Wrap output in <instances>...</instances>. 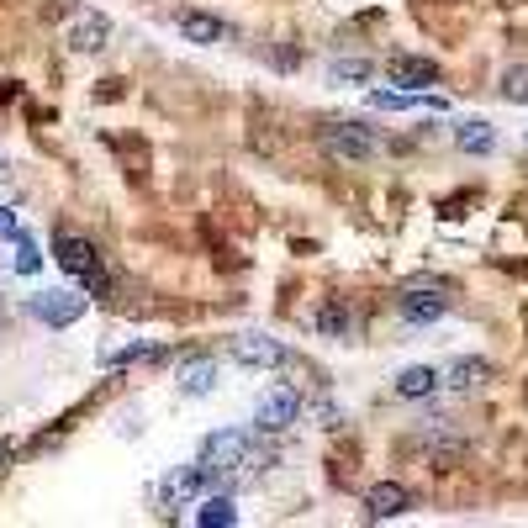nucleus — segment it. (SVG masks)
Instances as JSON below:
<instances>
[{
  "mask_svg": "<svg viewBox=\"0 0 528 528\" xmlns=\"http://www.w3.org/2000/svg\"><path fill=\"white\" fill-rule=\"evenodd\" d=\"M201 460L212 476H249L254 465H270V460H259V449L254 439L243 428H217V433H206V444H201Z\"/></svg>",
  "mask_w": 528,
  "mask_h": 528,
  "instance_id": "1",
  "label": "nucleus"
},
{
  "mask_svg": "<svg viewBox=\"0 0 528 528\" xmlns=\"http://www.w3.org/2000/svg\"><path fill=\"white\" fill-rule=\"evenodd\" d=\"M53 259L64 264V270L85 286V296H111V275H106V264H101V254H96V243L90 238H80V233H59L53 238Z\"/></svg>",
  "mask_w": 528,
  "mask_h": 528,
  "instance_id": "2",
  "label": "nucleus"
},
{
  "mask_svg": "<svg viewBox=\"0 0 528 528\" xmlns=\"http://www.w3.org/2000/svg\"><path fill=\"white\" fill-rule=\"evenodd\" d=\"M317 143L333 164H370L381 159V138L365 127V122H323L317 127Z\"/></svg>",
  "mask_w": 528,
  "mask_h": 528,
  "instance_id": "3",
  "label": "nucleus"
},
{
  "mask_svg": "<svg viewBox=\"0 0 528 528\" xmlns=\"http://www.w3.org/2000/svg\"><path fill=\"white\" fill-rule=\"evenodd\" d=\"M296 418H301V391L286 386V381L270 386V391L259 396V407H254V428L259 433H286Z\"/></svg>",
  "mask_w": 528,
  "mask_h": 528,
  "instance_id": "4",
  "label": "nucleus"
},
{
  "mask_svg": "<svg viewBox=\"0 0 528 528\" xmlns=\"http://www.w3.org/2000/svg\"><path fill=\"white\" fill-rule=\"evenodd\" d=\"M396 312H402V323L428 328V323H439V317L449 312V296H444V286H428V280H418V286H407V291H402Z\"/></svg>",
  "mask_w": 528,
  "mask_h": 528,
  "instance_id": "5",
  "label": "nucleus"
},
{
  "mask_svg": "<svg viewBox=\"0 0 528 528\" xmlns=\"http://www.w3.org/2000/svg\"><path fill=\"white\" fill-rule=\"evenodd\" d=\"M233 360L249 365V370H280V365H291V349L270 333H238L233 338Z\"/></svg>",
  "mask_w": 528,
  "mask_h": 528,
  "instance_id": "6",
  "label": "nucleus"
},
{
  "mask_svg": "<svg viewBox=\"0 0 528 528\" xmlns=\"http://www.w3.org/2000/svg\"><path fill=\"white\" fill-rule=\"evenodd\" d=\"M85 301L80 291H37L32 296V317L37 323H48V328H74L85 317Z\"/></svg>",
  "mask_w": 528,
  "mask_h": 528,
  "instance_id": "7",
  "label": "nucleus"
},
{
  "mask_svg": "<svg viewBox=\"0 0 528 528\" xmlns=\"http://www.w3.org/2000/svg\"><path fill=\"white\" fill-rule=\"evenodd\" d=\"M212 481H217V476L206 470V460H196V465H180L175 476H169V481L159 486V497H164V507H185L191 497H201Z\"/></svg>",
  "mask_w": 528,
  "mask_h": 528,
  "instance_id": "8",
  "label": "nucleus"
},
{
  "mask_svg": "<svg viewBox=\"0 0 528 528\" xmlns=\"http://www.w3.org/2000/svg\"><path fill=\"white\" fill-rule=\"evenodd\" d=\"M64 43L74 53H101L111 43V22L101 11H80V16H69V27H64Z\"/></svg>",
  "mask_w": 528,
  "mask_h": 528,
  "instance_id": "9",
  "label": "nucleus"
},
{
  "mask_svg": "<svg viewBox=\"0 0 528 528\" xmlns=\"http://www.w3.org/2000/svg\"><path fill=\"white\" fill-rule=\"evenodd\" d=\"M418 449H423V455H428L433 465H444V470H449L455 460H465V449H470V444L460 439V433H449V423H444V418H433V428H423V433H418Z\"/></svg>",
  "mask_w": 528,
  "mask_h": 528,
  "instance_id": "10",
  "label": "nucleus"
},
{
  "mask_svg": "<svg viewBox=\"0 0 528 528\" xmlns=\"http://www.w3.org/2000/svg\"><path fill=\"white\" fill-rule=\"evenodd\" d=\"M412 507V492L402 481H381V486H370L365 492V518L370 523H386V518H402Z\"/></svg>",
  "mask_w": 528,
  "mask_h": 528,
  "instance_id": "11",
  "label": "nucleus"
},
{
  "mask_svg": "<svg viewBox=\"0 0 528 528\" xmlns=\"http://www.w3.org/2000/svg\"><path fill=\"white\" fill-rule=\"evenodd\" d=\"M386 74H391V85H407V90L439 85V64H433V59H412V53H391Z\"/></svg>",
  "mask_w": 528,
  "mask_h": 528,
  "instance_id": "12",
  "label": "nucleus"
},
{
  "mask_svg": "<svg viewBox=\"0 0 528 528\" xmlns=\"http://www.w3.org/2000/svg\"><path fill=\"white\" fill-rule=\"evenodd\" d=\"M175 27L185 43H196V48H217V43H228V27L217 22V16H206V11H180L175 16Z\"/></svg>",
  "mask_w": 528,
  "mask_h": 528,
  "instance_id": "13",
  "label": "nucleus"
},
{
  "mask_svg": "<svg viewBox=\"0 0 528 528\" xmlns=\"http://www.w3.org/2000/svg\"><path fill=\"white\" fill-rule=\"evenodd\" d=\"M444 386V375L439 370H433V365H407L402 375H396V396H402V402H428V396L433 391H439Z\"/></svg>",
  "mask_w": 528,
  "mask_h": 528,
  "instance_id": "14",
  "label": "nucleus"
},
{
  "mask_svg": "<svg viewBox=\"0 0 528 528\" xmlns=\"http://www.w3.org/2000/svg\"><path fill=\"white\" fill-rule=\"evenodd\" d=\"M349 328H354V317H349V307L338 296H323L312 307V333L317 338H349Z\"/></svg>",
  "mask_w": 528,
  "mask_h": 528,
  "instance_id": "15",
  "label": "nucleus"
},
{
  "mask_svg": "<svg viewBox=\"0 0 528 528\" xmlns=\"http://www.w3.org/2000/svg\"><path fill=\"white\" fill-rule=\"evenodd\" d=\"M455 148L460 154H476V159H486L497 148V127L486 122V117H465L460 127H455Z\"/></svg>",
  "mask_w": 528,
  "mask_h": 528,
  "instance_id": "16",
  "label": "nucleus"
},
{
  "mask_svg": "<svg viewBox=\"0 0 528 528\" xmlns=\"http://www.w3.org/2000/svg\"><path fill=\"white\" fill-rule=\"evenodd\" d=\"M175 386H180V396H212V386H217V360H206V354H201V360H185Z\"/></svg>",
  "mask_w": 528,
  "mask_h": 528,
  "instance_id": "17",
  "label": "nucleus"
},
{
  "mask_svg": "<svg viewBox=\"0 0 528 528\" xmlns=\"http://www.w3.org/2000/svg\"><path fill=\"white\" fill-rule=\"evenodd\" d=\"M486 375H492V365H486V360H455V365H449V375H444V386L449 391H476V386H486Z\"/></svg>",
  "mask_w": 528,
  "mask_h": 528,
  "instance_id": "18",
  "label": "nucleus"
},
{
  "mask_svg": "<svg viewBox=\"0 0 528 528\" xmlns=\"http://www.w3.org/2000/svg\"><path fill=\"white\" fill-rule=\"evenodd\" d=\"M196 523H201V528H233V523H238V507H233V497H228V492L206 497V502H201V513H196Z\"/></svg>",
  "mask_w": 528,
  "mask_h": 528,
  "instance_id": "19",
  "label": "nucleus"
},
{
  "mask_svg": "<svg viewBox=\"0 0 528 528\" xmlns=\"http://www.w3.org/2000/svg\"><path fill=\"white\" fill-rule=\"evenodd\" d=\"M370 74H375L370 59H333V64H328V80H333V85H365Z\"/></svg>",
  "mask_w": 528,
  "mask_h": 528,
  "instance_id": "20",
  "label": "nucleus"
},
{
  "mask_svg": "<svg viewBox=\"0 0 528 528\" xmlns=\"http://www.w3.org/2000/svg\"><path fill=\"white\" fill-rule=\"evenodd\" d=\"M164 360V349L159 344H127V349H117V354H111V370H122V365H159Z\"/></svg>",
  "mask_w": 528,
  "mask_h": 528,
  "instance_id": "21",
  "label": "nucleus"
},
{
  "mask_svg": "<svg viewBox=\"0 0 528 528\" xmlns=\"http://www.w3.org/2000/svg\"><path fill=\"white\" fill-rule=\"evenodd\" d=\"M502 96L513 101V106H528V64H513L502 74Z\"/></svg>",
  "mask_w": 528,
  "mask_h": 528,
  "instance_id": "22",
  "label": "nucleus"
},
{
  "mask_svg": "<svg viewBox=\"0 0 528 528\" xmlns=\"http://www.w3.org/2000/svg\"><path fill=\"white\" fill-rule=\"evenodd\" d=\"M16 270H22V275H37V270H43V254H37V243L22 233V238H16Z\"/></svg>",
  "mask_w": 528,
  "mask_h": 528,
  "instance_id": "23",
  "label": "nucleus"
},
{
  "mask_svg": "<svg viewBox=\"0 0 528 528\" xmlns=\"http://www.w3.org/2000/svg\"><path fill=\"white\" fill-rule=\"evenodd\" d=\"M0 238H11V243L22 238V228H16V217L6 212V206H0Z\"/></svg>",
  "mask_w": 528,
  "mask_h": 528,
  "instance_id": "24",
  "label": "nucleus"
},
{
  "mask_svg": "<svg viewBox=\"0 0 528 528\" xmlns=\"http://www.w3.org/2000/svg\"><path fill=\"white\" fill-rule=\"evenodd\" d=\"M0 465H6V449H0Z\"/></svg>",
  "mask_w": 528,
  "mask_h": 528,
  "instance_id": "25",
  "label": "nucleus"
}]
</instances>
